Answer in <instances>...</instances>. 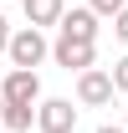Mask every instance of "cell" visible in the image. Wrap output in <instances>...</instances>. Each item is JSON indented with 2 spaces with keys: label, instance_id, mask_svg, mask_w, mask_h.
Wrapping results in <instances>:
<instances>
[{
  "label": "cell",
  "instance_id": "obj_1",
  "mask_svg": "<svg viewBox=\"0 0 128 133\" xmlns=\"http://www.w3.org/2000/svg\"><path fill=\"white\" fill-rule=\"evenodd\" d=\"M5 56H10V66H41L51 56V41L41 36V26H21V31L10 36V51H5Z\"/></svg>",
  "mask_w": 128,
  "mask_h": 133
},
{
  "label": "cell",
  "instance_id": "obj_2",
  "mask_svg": "<svg viewBox=\"0 0 128 133\" xmlns=\"http://www.w3.org/2000/svg\"><path fill=\"white\" fill-rule=\"evenodd\" d=\"M113 92H118L113 72H103V66L77 72V102H82V108H108V102H113Z\"/></svg>",
  "mask_w": 128,
  "mask_h": 133
},
{
  "label": "cell",
  "instance_id": "obj_3",
  "mask_svg": "<svg viewBox=\"0 0 128 133\" xmlns=\"http://www.w3.org/2000/svg\"><path fill=\"white\" fill-rule=\"evenodd\" d=\"M36 128H41V133H72V128H77L72 97H41V102H36Z\"/></svg>",
  "mask_w": 128,
  "mask_h": 133
},
{
  "label": "cell",
  "instance_id": "obj_4",
  "mask_svg": "<svg viewBox=\"0 0 128 133\" xmlns=\"http://www.w3.org/2000/svg\"><path fill=\"white\" fill-rule=\"evenodd\" d=\"M51 56H56V66H67V72H87L97 56V41H77V36H56L51 41Z\"/></svg>",
  "mask_w": 128,
  "mask_h": 133
},
{
  "label": "cell",
  "instance_id": "obj_5",
  "mask_svg": "<svg viewBox=\"0 0 128 133\" xmlns=\"http://www.w3.org/2000/svg\"><path fill=\"white\" fill-rule=\"evenodd\" d=\"M5 102H41V77H36V66H10L5 72V82H0Z\"/></svg>",
  "mask_w": 128,
  "mask_h": 133
},
{
  "label": "cell",
  "instance_id": "obj_6",
  "mask_svg": "<svg viewBox=\"0 0 128 133\" xmlns=\"http://www.w3.org/2000/svg\"><path fill=\"white\" fill-rule=\"evenodd\" d=\"M97 21H103V16H97L92 5H72L56 31H62V36H77V41H97Z\"/></svg>",
  "mask_w": 128,
  "mask_h": 133
},
{
  "label": "cell",
  "instance_id": "obj_7",
  "mask_svg": "<svg viewBox=\"0 0 128 133\" xmlns=\"http://www.w3.org/2000/svg\"><path fill=\"white\" fill-rule=\"evenodd\" d=\"M21 10H26V21L31 26H62V16H67V0H21Z\"/></svg>",
  "mask_w": 128,
  "mask_h": 133
},
{
  "label": "cell",
  "instance_id": "obj_8",
  "mask_svg": "<svg viewBox=\"0 0 128 133\" xmlns=\"http://www.w3.org/2000/svg\"><path fill=\"white\" fill-rule=\"evenodd\" d=\"M0 123H5L10 133H26L36 123V102H5V118H0Z\"/></svg>",
  "mask_w": 128,
  "mask_h": 133
},
{
  "label": "cell",
  "instance_id": "obj_9",
  "mask_svg": "<svg viewBox=\"0 0 128 133\" xmlns=\"http://www.w3.org/2000/svg\"><path fill=\"white\" fill-rule=\"evenodd\" d=\"M87 5H92V10H97L103 21H113V16H118V10L128 5V0H87Z\"/></svg>",
  "mask_w": 128,
  "mask_h": 133
},
{
  "label": "cell",
  "instance_id": "obj_10",
  "mask_svg": "<svg viewBox=\"0 0 128 133\" xmlns=\"http://www.w3.org/2000/svg\"><path fill=\"white\" fill-rule=\"evenodd\" d=\"M113 82H118V92H128V56L113 62Z\"/></svg>",
  "mask_w": 128,
  "mask_h": 133
},
{
  "label": "cell",
  "instance_id": "obj_11",
  "mask_svg": "<svg viewBox=\"0 0 128 133\" xmlns=\"http://www.w3.org/2000/svg\"><path fill=\"white\" fill-rule=\"evenodd\" d=\"M113 31H118V41H128V5L118 10V16H113Z\"/></svg>",
  "mask_w": 128,
  "mask_h": 133
},
{
  "label": "cell",
  "instance_id": "obj_12",
  "mask_svg": "<svg viewBox=\"0 0 128 133\" xmlns=\"http://www.w3.org/2000/svg\"><path fill=\"white\" fill-rule=\"evenodd\" d=\"M10 36H16V31H10V21L0 16V51H10Z\"/></svg>",
  "mask_w": 128,
  "mask_h": 133
},
{
  "label": "cell",
  "instance_id": "obj_13",
  "mask_svg": "<svg viewBox=\"0 0 128 133\" xmlns=\"http://www.w3.org/2000/svg\"><path fill=\"white\" fill-rule=\"evenodd\" d=\"M97 133H128V128H118V123H103V128H97Z\"/></svg>",
  "mask_w": 128,
  "mask_h": 133
},
{
  "label": "cell",
  "instance_id": "obj_14",
  "mask_svg": "<svg viewBox=\"0 0 128 133\" xmlns=\"http://www.w3.org/2000/svg\"><path fill=\"white\" fill-rule=\"evenodd\" d=\"M0 118H5V92H0Z\"/></svg>",
  "mask_w": 128,
  "mask_h": 133
},
{
  "label": "cell",
  "instance_id": "obj_15",
  "mask_svg": "<svg viewBox=\"0 0 128 133\" xmlns=\"http://www.w3.org/2000/svg\"><path fill=\"white\" fill-rule=\"evenodd\" d=\"M123 128H128V108H123Z\"/></svg>",
  "mask_w": 128,
  "mask_h": 133
},
{
  "label": "cell",
  "instance_id": "obj_16",
  "mask_svg": "<svg viewBox=\"0 0 128 133\" xmlns=\"http://www.w3.org/2000/svg\"><path fill=\"white\" fill-rule=\"evenodd\" d=\"M5 133H10V128H5Z\"/></svg>",
  "mask_w": 128,
  "mask_h": 133
}]
</instances>
